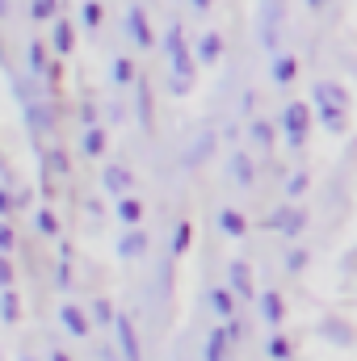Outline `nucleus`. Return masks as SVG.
I'll return each instance as SVG.
<instances>
[{"instance_id":"nucleus-20","label":"nucleus","mask_w":357,"mask_h":361,"mask_svg":"<svg viewBox=\"0 0 357 361\" xmlns=\"http://www.w3.org/2000/svg\"><path fill=\"white\" fill-rule=\"evenodd\" d=\"M206 298H210V307H214V315H219V319H231V315H236V302H231V290H223V286H214V290H210Z\"/></svg>"},{"instance_id":"nucleus-29","label":"nucleus","mask_w":357,"mask_h":361,"mask_svg":"<svg viewBox=\"0 0 357 361\" xmlns=\"http://www.w3.org/2000/svg\"><path fill=\"white\" fill-rule=\"evenodd\" d=\"M30 68L34 72H51V59H47V47L42 42H30Z\"/></svg>"},{"instance_id":"nucleus-34","label":"nucleus","mask_w":357,"mask_h":361,"mask_svg":"<svg viewBox=\"0 0 357 361\" xmlns=\"http://www.w3.org/2000/svg\"><path fill=\"white\" fill-rule=\"evenodd\" d=\"M4 290H13V265H8V257L0 252V294Z\"/></svg>"},{"instance_id":"nucleus-4","label":"nucleus","mask_w":357,"mask_h":361,"mask_svg":"<svg viewBox=\"0 0 357 361\" xmlns=\"http://www.w3.org/2000/svg\"><path fill=\"white\" fill-rule=\"evenodd\" d=\"M114 336H118V349H122V361H139V332H135V324H131V315H118V324H114Z\"/></svg>"},{"instance_id":"nucleus-33","label":"nucleus","mask_w":357,"mask_h":361,"mask_svg":"<svg viewBox=\"0 0 357 361\" xmlns=\"http://www.w3.org/2000/svg\"><path fill=\"white\" fill-rule=\"evenodd\" d=\"M307 185H311L307 173H294V177L286 180V193H290V197H303V193H307Z\"/></svg>"},{"instance_id":"nucleus-8","label":"nucleus","mask_w":357,"mask_h":361,"mask_svg":"<svg viewBox=\"0 0 357 361\" xmlns=\"http://www.w3.org/2000/svg\"><path fill=\"white\" fill-rule=\"evenodd\" d=\"M257 307H261V319H265L269 328H282V324H286V302H282V294H277V290L257 294Z\"/></svg>"},{"instance_id":"nucleus-26","label":"nucleus","mask_w":357,"mask_h":361,"mask_svg":"<svg viewBox=\"0 0 357 361\" xmlns=\"http://www.w3.org/2000/svg\"><path fill=\"white\" fill-rule=\"evenodd\" d=\"M253 139H257V147H261V152L273 147V126H269L265 118H253Z\"/></svg>"},{"instance_id":"nucleus-13","label":"nucleus","mask_w":357,"mask_h":361,"mask_svg":"<svg viewBox=\"0 0 357 361\" xmlns=\"http://www.w3.org/2000/svg\"><path fill=\"white\" fill-rule=\"evenodd\" d=\"M219 55H223V34L219 30H206L198 38V63H219Z\"/></svg>"},{"instance_id":"nucleus-12","label":"nucleus","mask_w":357,"mask_h":361,"mask_svg":"<svg viewBox=\"0 0 357 361\" xmlns=\"http://www.w3.org/2000/svg\"><path fill=\"white\" fill-rule=\"evenodd\" d=\"M72 47H76V30H72V21H55L51 25V51L55 55H72Z\"/></svg>"},{"instance_id":"nucleus-41","label":"nucleus","mask_w":357,"mask_h":361,"mask_svg":"<svg viewBox=\"0 0 357 361\" xmlns=\"http://www.w3.org/2000/svg\"><path fill=\"white\" fill-rule=\"evenodd\" d=\"M17 361H34V357H30V353H21V357H17Z\"/></svg>"},{"instance_id":"nucleus-35","label":"nucleus","mask_w":357,"mask_h":361,"mask_svg":"<svg viewBox=\"0 0 357 361\" xmlns=\"http://www.w3.org/2000/svg\"><path fill=\"white\" fill-rule=\"evenodd\" d=\"M47 164H51L55 173H68V156H63L59 147H51V156H47Z\"/></svg>"},{"instance_id":"nucleus-5","label":"nucleus","mask_w":357,"mask_h":361,"mask_svg":"<svg viewBox=\"0 0 357 361\" xmlns=\"http://www.w3.org/2000/svg\"><path fill=\"white\" fill-rule=\"evenodd\" d=\"M126 34H131L143 51H152V47H156V34H152V25H147V13H143L139 4L126 13Z\"/></svg>"},{"instance_id":"nucleus-30","label":"nucleus","mask_w":357,"mask_h":361,"mask_svg":"<svg viewBox=\"0 0 357 361\" xmlns=\"http://www.w3.org/2000/svg\"><path fill=\"white\" fill-rule=\"evenodd\" d=\"M34 219H38V231H42V235H55V231H59V219H55V210H51V206H42Z\"/></svg>"},{"instance_id":"nucleus-9","label":"nucleus","mask_w":357,"mask_h":361,"mask_svg":"<svg viewBox=\"0 0 357 361\" xmlns=\"http://www.w3.org/2000/svg\"><path fill=\"white\" fill-rule=\"evenodd\" d=\"M59 319H63V328H68L72 336H80V341L89 336V328H92V319L76 307V302H63V307H59Z\"/></svg>"},{"instance_id":"nucleus-6","label":"nucleus","mask_w":357,"mask_h":361,"mask_svg":"<svg viewBox=\"0 0 357 361\" xmlns=\"http://www.w3.org/2000/svg\"><path fill=\"white\" fill-rule=\"evenodd\" d=\"M227 173H231V180H236L240 189H253V185H257V164H253V156H248V152H231Z\"/></svg>"},{"instance_id":"nucleus-21","label":"nucleus","mask_w":357,"mask_h":361,"mask_svg":"<svg viewBox=\"0 0 357 361\" xmlns=\"http://www.w3.org/2000/svg\"><path fill=\"white\" fill-rule=\"evenodd\" d=\"M80 152H85V156H101V152H105V130H101V126H89V130L80 135Z\"/></svg>"},{"instance_id":"nucleus-24","label":"nucleus","mask_w":357,"mask_h":361,"mask_svg":"<svg viewBox=\"0 0 357 361\" xmlns=\"http://www.w3.org/2000/svg\"><path fill=\"white\" fill-rule=\"evenodd\" d=\"M109 76H114V85H135V63L131 59H114V68H109Z\"/></svg>"},{"instance_id":"nucleus-7","label":"nucleus","mask_w":357,"mask_h":361,"mask_svg":"<svg viewBox=\"0 0 357 361\" xmlns=\"http://www.w3.org/2000/svg\"><path fill=\"white\" fill-rule=\"evenodd\" d=\"M320 336L328 341V345H337V349H349L357 341V332L345 324V319H320Z\"/></svg>"},{"instance_id":"nucleus-18","label":"nucleus","mask_w":357,"mask_h":361,"mask_svg":"<svg viewBox=\"0 0 357 361\" xmlns=\"http://www.w3.org/2000/svg\"><path fill=\"white\" fill-rule=\"evenodd\" d=\"M219 231H223V235H231V240H240V235L248 231V219H244L240 210L223 206V210H219Z\"/></svg>"},{"instance_id":"nucleus-2","label":"nucleus","mask_w":357,"mask_h":361,"mask_svg":"<svg viewBox=\"0 0 357 361\" xmlns=\"http://www.w3.org/2000/svg\"><path fill=\"white\" fill-rule=\"evenodd\" d=\"M282 130H286L290 152H303L307 130H311V109H307V101H290V105L282 109Z\"/></svg>"},{"instance_id":"nucleus-17","label":"nucleus","mask_w":357,"mask_h":361,"mask_svg":"<svg viewBox=\"0 0 357 361\" xmlns=\"http://www.w3.org/2000/svg\"><path fill=\"white\" fill-rule=\"evenodd\" d=\"M114 214H118V223H122V227H131V231H135V227H139V219H143V202L126 193V197H118V210H114Z\"/></svg>"},{"instance_id":"nucleus-25","label":"nucleus","mask_w":357,"mask_h":361,"mask_svg":"<svg viewBox=\"0 0 357 361\" xmlns=\"http://www.w3.org/2000/svg\"><path fill=\"white\" fill-rule=\"evenodd\" d=\"M17 315H21V302H17L13 290H4V294H0V319H4V324H17Z\"/></svg>"},{"instance_id":"nucleus-39","label":"nucleus","mask_w":357,"mask_h":361,"mask_svg":"<svg viewBox=\"0 0 357 361\" xmlns=\"http://www.w3.org/2000/svg\"><path fill=\"white\" fill-rule=\"evenodd\" d=\"M189 4H193V8H198V13H206V8H210V4H214V0H189Z\"/></svg>"},{"instance_id":"nucleus-27","label":"nucleus","mask_w":357,"mask_h":361,"mask_svg":"<svg viewBox=\"0 0 357 361\" xmlns=\"http://www.w3.org/2000/svg\"><path fill=\"white\" fill-rule=\"evenodd\" d=\"M92 315H97L92 324H118V311H114L109 298H97V302H92Z\"/></svg>"},{"instance_id":"nucleus-11","label":"nucleus","mask_w":357,"mask_h":361,"mask_svg":"<svg viewBox=\"0 0 357 361\" xmlns=\"http://www.w3.org/2000/svg\"><path fill=\"white\" fill-rule=\"evenodd\" d=\"M101 185H105V193H114V197H126V189H131V169H122V164H105Z\"/></svg>"},{"instance_id":"nucleus-40","label":"nucleus","mask_w":357,"mask_h":361,"mask_svg":"<svg viewBox=\"0 0 357 361\" xmlns=\"http://www.w3.org/2000/svg\"><path fill=\"white\" fill-rule=\"evenodd\" d=\"M324 4H328V0H307V8H315V13H320Z\"/></svg>"},{"instance_id":"nucleus-19","label":"nucleus","mask_w":357,"mask_h":361,"mask_svg":"<svg viewBox=\"0 0 357 361\" xmlns=\"http://www.w3.org/2000/svg\"><path fill=\"white\" fill-rule=\"evenodd\" d=\"M227 345H231L227 328H214V332L206 336V349H202V361H227Z\"/></svg>"},{"instance_id":"nucleus-23","label":"nucleus","mask_w":357,"mask_h":361,"mask_svg":"<svg viewBox=\"0 0 357 361\" xmlns=\"http://www.w3.org/2000/svg\"><path fill=\"white\" fill-rule=\"evenodd\" d=\"M265 353H269V361H290L294 349H290V341L277 332V336H269V341H265Z\"/></svg>"},{"instance_id":"nucleus-38","label":"nucleus","mask_w":357,"mask_h":361,"mask_svg":"<svg viewBox=\"0 0 357 361\" xmlns=\"http://www.w3.org/2000/svg\"><path fill=\"white\" fill-rule=\"evenodd\" d=\"M47 361H72V357H68L63 349H51V353H47Z\"/></svg>"},{"instance_id":"nucleus-1","label":"nucleus","mask_w":357,"mask_h":361,"mask_svg":"<svg viewBox=\"0 0 357 361\" xmlns=\"http://www.w3.org/2000/svg\"><path fill=\"white\" fill-rule=\"evenodd\" d=\"M315 114H320L328 135H345L349 130V97H345V89H337L332 80H320L315 85Z\"/></svg>"},{"instance_id":"nucleus-3","label":"nucleus","mask_w":357,"mask_h":361,"mask_svg":"<svg viewBox=\"0 0 357 361\" xmlns=\"http://www.w3.org/2000/svg\"><path fill=\"white\" fill-rule=\"evenodd\" d=\"M269 231H282V235H298L303 227H307V214L303 210H294V206H282V210H273L265 219Z\"/></svg>"},{"instance_id":"nucleus-36","label":"nucleus","mask_w":357,"mask_h":361,"mask_svg":"<svg viewBox=\"0 0 357 361\" xmlns=\"http://www.w3.org/2000/svg\"><path fill=\"white\" fill-rule=\"evenodd\" d=\"M139 114H143V126L152 122V105H147V85L139 80Z\"/></svg>"},{"instance_id":"nucleus-37","label":"nucleus","mask_w":357,"mask_h":361,"mask_svg":"<svg viewBox=\"0 0 357 361\" xmlns=\"http://www.w3.org/2000/svg\"><path fill=\"white\" fill-rule=\"evenodd\" d=\"M0 252H13V227L0 223Z\"/></svg>"},{"instance_id":"nucleus-22","label":"nucleus","mask_w":357,"mask_h":361,"mask_svg":"<svg viewBox=\"0 0 357 361\" xmlns=\"http://www.w3.org/2000/svg\"><path fill=\"white\" fill-rule=\"evenodd\" d=\"M30 17L55 25V21H59V0H34V4H30Z\"/></svg>"},{"instance_id":"nucleus-10","label":"nucleus","mask_w":357,"mask_h":361,"mask_svg":"<svg viewBox=\"0 0 357 361\" xmlns=\"http://www.w3.org/2000/svg\"><path fill=\"white\" fill-rule=\"evenodd\" d=\"M227 286H231V294L253 298V269H248L244 261H231V265H227Z\"/></svg>"},{"instance_id":"nucleus-15","label":"nucleus","mask_w":357,"mask_h":361,"mask_svg":"<svg viewBox=\"0 0 357 361\" xmlns=\"http://www.w3.org/2000/svg\"><path fill=\"white\" fill-rule=\"evenodd\" d=\"M210 152H214V130H202V135L189 143V152H185V169H198Z\"/></svg>"},{"instance_id":"nucleus-31","label":"nucleus","mask_w":357,"mask_h":361,"mask_svg":"<svg viewBox=\"0 0 357 361\" xmlns=\"http://www.w3.org/2000/svg\"><path fill=\"white\" fill-rule=\"evenodd\" d=\"M101 13H105V8H101L97 0H85V4H80V21H85L89 30H97V25H101Z\"/></svg>"},{"instance_id":"nucleus-14","label":"nucleus","mask_w":357,"mask_h":361,"mask_svg":"<svg viewBox=\"0 0 357 361\" xmlns=\"http://www.w3.org/2000/svg\"><path fill=\"white\" fill-rule=\"evenodd\" d=\"M269 72H273V85H277V89H286V85H294V76H298V63H294V55H273Z\"/></svg>"},{"instance_id":"nucleus-28","label":"nucleus","mask_w":357,"mask_h":361,"mask_svg":"<svg viewBox=\"0 0 357 361\" xmlns=\"http://www.w3.org/2000/svg\"><path fill=\"white\" fill-rule=\"evenodd\" d=\"M189 240H193V227H189V219H181V223H177V235H173V257H181V252L189 248Z\"/></svg>"},{"instance_id":"nucleus-16","label":"nucleus","mask_w":357,"mask_h":361,"mask_svg":"<svg viewBox=\"0 0 357 361\" xmlns=\"http://www.w3.org/2000/svg\"><path fill=\"white\" fill-rule=\"evenodd\" d=\"M143 252H147V231L135 227V231H126V235L118 240V257H122V261H135V257H143Z\"/></svg>"},{"instance_id":"nucleus-32","label":"nucleus","mask_w":357,"mask_h":361,"mask_svg":"<svg viewBox=\"0 0 357 361\" xmlns=\"http://www.w3.org/2000/svg\"><path fill=\"white\" fill-rule=\"evenodd\" d=\"M307 261H311V252H307V248H290V252H286V269H290V273H303V269H307Z\"/></svg>"},{"instance_id":"nucleus-42","label":"nucleus","mask_w":357,"mask_h":361,"mask_svg":"<svg viewBox=\"0 0 357 361\" xmlns=\"http://www.w3.org/2000/svg\"><path fill=\"white\" fill-rule=\"evenodd\" d=\"M0 13H4V0H0Z\"/></svg>"}]
</instances>
